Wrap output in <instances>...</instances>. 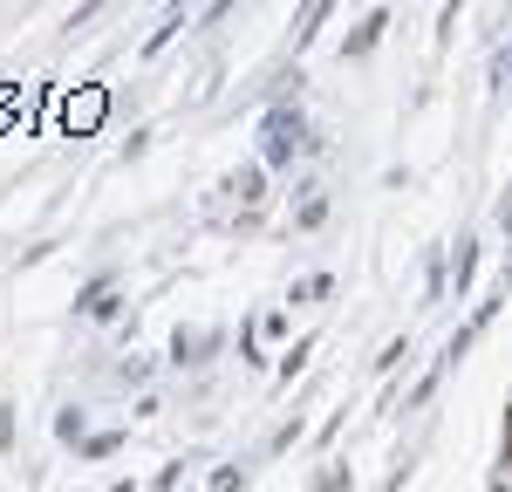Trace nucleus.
<instances>
[{"instance_id":"f257e3e1","label":"nucleus","mask_w":512,"mask_h":492,"mask_svg":"<svg viewBox=\"0 0 512 492\" xmlns=\"http://www.w3.org/2000/svg\"><path fill=\"white\" fill-rule=\"evenodd\" d=\"M301 144H308V130H301V110H274V117H267V158L287 164L294 151H301Z\"/></svg>"},{"instance_id":"f03ea898","label":"nucleus","mask_w":512,"mask_h":492,"mask_svg":"<svg viewBox=\"0 0 512 492\" xmlns=\"http://www.w3.org/2000/svg\"><path fill=\"white\" fill-rule=\"evenodd\" d=\"M103 110H110V96H103V89H82V96H69V110H62V117H69V130H96Z\"/></svg>"},{"instance_id":"7ed1b4c3","label":"nucleus","mask_w":512,"mask_h":492,"mask_svg":"<svg viewBox=\"0 0 512 492\" xmlns=\"http://www.w3.org/2000/svg\"><path fill=\"white\" fill-rule=\"evenodd\" d=\"M226 192H233L239 205H260V199H267V178H260V164H246V171H233V178H226Z\"/></svg>"},{"instance_id":"20e7f679","label":"nucleus","mask_w":512,"mask_h":492,"mask_svg":"<svg viewBox=\"0 0 512 492\" xmlns=\"http://www.w3.org/2000/svg\"><path fill=\"white\" fill-rule=\"evenodd\" d=\"M376 35H383V14H369V21H362V28L342 41V55H369V48H376Z\"/></svg>"},{"instance_id":"39448f33","label":"nucleus","mask_w":512,"mask_h":492,"mask_svg":"<svg viewBox=\"0 0 512 492\" xmlns=\"http://www.w3.org/2000/svg\"><path fill=\"white\" fill-rule=\"evenodd\" d=\"M82 308H89V315H117V294H110V287H96V294H89Z\"/></svg>"},{"instance_id":"423d86ee","label":"nucleus","mask_w":512,"mask_h":492,"mask_svg":"<svg viewBox=\"0 0 512 492\" xmlns=\"http://www.w3.org/2000/svg\"><path fill=\"white\" fill-rule=\"evenodd\" d=\"M7 445H14V410L0 404V451H7Z\"/></svg>"},{"instance_id":"0eeeda50","label":"nucleus","mask_w":512,"mask_h":492,"mask_svg":"<svg viewBox=\"0 0 512 492\" xmlns=\"http://www.w3.org/2000/svg\"><path fill=\"white\" fill-rule=\"evenodd\" d=\"M506 465H512V417H506Z\"/></svg>"}]
</instances>
